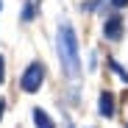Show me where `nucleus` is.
I'll return each mask as SVG.
<instances>
[{
	"label": "nucleus",
	"mask_w": 128,
	"mask_h": 128,
	"mask_svg": "<svg viewBox=\"0 0 128 128\" xmlns=\"http://www.w3.org/2000/svg\"><path fill=\"white\" fill-rule=\"evenodd\" d=\"M56 53H58V61H61V72L78 81L84 67H81V48H78V36H75V28L64 20L56 31Z\"/></svg>",
	"instance_id": "nucleus-1"
},
{
	"label": "nucleus",
	"mask_w": 128,
	"mask_h": 128,
	"mask_svg": "<svg viewBox=\"0 0 128 128\" xmlns=\"http://www.w3.org/2000/svg\"><path fill=\"white\" fill-rule=\"evenodd\" d=\"M42 81H45V64L42 61H31L25 67V72H22V78H20V89L34 95V92L42 89Z\"/></svg>",
	"instance_id": "nucleus-2"
},
{
	"label": "nucleus",
	"mask_w": 128,
	"mask_h": 128,
	"mask_svg": "<svg viewBox=\"0 0 128 128\" xmlns=\"http://www.w3.org/2000/svg\"><path fill=\"white\" fill-rule=\"evenodd\" d=\"M98 112H100L103 117H114V98H112V92H109V89H103V92H100Z\"/></svg>",
	"instance_id": "nucleus-3"
},
{
	"label": "nucleus",
	"mask_w": 128,
	"mask_h": 128,
	"mask_svg": "<svg viewBox=\"0 0 128 128\" xmlns=\"http://www.w3.org/2000/svg\"><path fill=\"white\" fill-rule=\"evenodd\" d=\"M103 34L109 39H122V20L120 17H109L106 25H103Z\"/></svg>",
	"instance_id": "nucleus-4"
},
{
	"label": "nucleus",
	"mask_w": 128,
	"mask_h": 128,
	"mask_svg": "<svg viewBox=\"0 0 128 128\" xmlns=\"http://www.w3.org/2000/svg\"><path fill=\"white\" fill-rule=\"evenodd\" d=\"M31 114H34V125H36V128H56L53 120H50V114H48L45 109H39V106H36Z\"/></svg>",
	"instance_id": "nucleus-5"
},
{
	"label": "nucleus",
	"mask_w": 128,
	"mask_h": 128,
	"mask_svg": "<svg viewBox=\"0 0 128 128\" xmlns=\"http://www.w3.org/2000/svg\"><path fill=\"white\" fill-rule=\"evenodd\" d=\"M36 17V0H25L22 3V22H31Z\"/></svg>",
	"instance_id": "nucleus-6"
},
{
	"label": "nucleus",
	"mask_w": 128,
	"mask_h": 128,
	"mask_svg": "<svg viewBox=\"0 0 128 128\" xmlns=\"http://www.w3.org/2000/svg\"><path fill=\"white\" fill-rule=\"evenodd\" d=\"M109 67H112V70H114V72H117V75H120V78H122V81H125V84H128V72H125V70H122V67H120V64H117V61H114V58H109Z\"/></svg>",
	"instance_id": "nucleus-7"
},
{
	"label": "nucleus",
	"mask_w": 128,
	"mask_h": 128,
	"mask_svg": "<svg viewBox=\"0 0 128 128\" xmlns=\"http://www.w3.org/2000/svg\"><path fill=\"white\" fill-rule=\"evenodd\" d=\"M100 6V0H89V3H84V11H95Z\"/></svg>",
	"instance_id": "nucleus-8"
},
{
	"label": "nucleus",
	"mask_w": 128,
	"mask_h": 128,
	"mask_svg": "<svg viewBox=\"0 0 128 128\" xmlns=\"http://www.w3.org/2000/svg\"><path fill=\"white\" fill-rule=\"evenodd\" d=\"M3 64H6V61H3V56H0V84L6 81V70H3Z\"/></svg>",
	"instance_id": "nucleus-9"
},
{
	"label": "nucleus",
	"mask_w": 128,
	"mask_h": 128,
	"mask_svg": "<svg viewBox=\"0 0 128 128\" xmlns=\"http://www.w3.org/2000/svg\"><path fill=\"white\" fill-rule=\"evenodd\" d=\"M112 3H114L117 8H122V6H128V0H112Z\"/></svg>",
	"instance_id": "nucleus-10"
},
{
	"label": "nucleus",
	"mask_w": 128,
	"mask_h": 128,
	"mask_svg": "<svg viewBox=\"0 0 128 128\" xmlns=\"http://www.w3.org/2000/svg\"><path fill=\"white\" fill-rule=\"evenodd\" d=\"M3 109H6V100L0 98V120H3Z\"/></svg>",
	"instance_id": "nucleus-11"
},
{
	"label": "nucleus",
	"mask_w": 128,
	"mask_h": 128,
	"mask_svg": "<svg viewBox=\"0 0 128 128\" xmlns=\"http://www.w3.org/2000/svg\"><path fill=\"white\" fill-rule=\"evenodd\" d=\"M67 128H75V125H72V122H67Z\"/></svg>",
	"instance_id": "nucleus-12"
},
{
	"label": "nucleus",
	"mask_w": 128,
	"mask_h": 128,
	"mask_svg": "<svg viewBox=\"0 0 128 128\" xmlns=\"http://www.w3.org/2000/svg\"><path fill=\"white\" fill-rule=\"evenodd\" d=\"M0 8H3V0H0Z\"/></svg>",
	"instance_id": "nucleus-13"
}]
</instances>
